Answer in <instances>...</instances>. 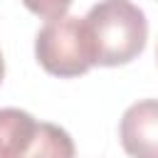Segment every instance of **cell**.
Returning <instances> with one entry per match:
<instances>
[{
    "label": "cell",
    "mask_w": 158,
    "mask_h": 158,
    "mask_svg": "<svg viewBox=\"0 0 158 158\" xmlns=\"http://www.w3.org/2000/svg\"><path fill=\"white\" fill-rule=\"evenodd\" d=\"M35 57L40 67L59 79H74L94 67L89 35L84 17L59 15L47 20V25L35 37Z\"/></svg>",
    "instance_id": "7a4b0ae2"
},
{
    "label": "cell",
    "mask_w": 158,
    "mask_h": 158,
    "mask_svg": "<svg viewBox=\"0 0 158 158\" xmlns=\"http://www.w3.org/2000/svg\"><path fill=\"white\" fill-rule=\"evenodd\" d=\"M84 27L94 64L99 67H121L133 62L148 40L146 15L131 0L96 2L84 17Z\"/></svg>",
    "instance_id": "6da1fadb"
},
{
    "label": "cell",
    "mask_w": 158,
    "mask_h": 158,
    "mask_svg": "<svg viewBox=\"0 0 158 158\" xmlns=\"http://www.w3.org/2000/svg\"><path fill=\"white\" fill-rule=\"evenodd\" d=\"M22 5L37 15V17H44V20H52V17H59L69 10L72 0H22Z\"/></svg>",
    "instance_id": "8992f818"
},
{
    "label": "cell",
    "mask_w": 158,
    "mask_h": 158,
    "mask_svg": "<svg viewBox=\"0 0 158 158\" xmlns=\"http://www.w3.org/2000/svg\"><path fill=\"white\" fill-rule=\"evenodd\" d=\"M118 138L128 158H158V99L131 104L121 116Z\"/></svg>",
    "instance_id": "3957f363"
},
{
    "label": "cell",
    "mask_w": 158,
    "mask_h": 158,
    "mask_svg": "<svg viewBox=\"0 0 158 158\" xmlns=\"http://www.w3.org/2000/svg\"><path fill=\"white\" fill-rule=\"evenodd\" d=\"M37 121L22 109H0V158H22Z\"/></svg>",
    "instance_id": "277c9868"
},
{
    "label": "cell",
    "mask_w": 158,
    "mask_h": 158,
    "mask_svg": "<svg viewBox=\"0 0 158 158\" xmlns=\"http://www.w3.org/2000/svg\"><path fill=\"white\" fill-rule=\"evenodd\" d=\"M2 74H5V64H2V54H0V81H2Z\"/></svg>",
    "instance_id": "52a82bcc"
},
{
    "label": "cell",
    "mask_w": 158,
    "mask_h": 158,
    "mask_svg": "<svg viewBox=\"0 0 158 158\" xmlns=\"http://www.w3.org/2000/svg\"><path fill=\"white\" fill-rule=\"evenodd\" d=\"M156 57H158V52H156Z\"/></svg>",
    "instance_id": "ba28073f"
},
{
    "label": "cell",
    "mask_w": 158,
    "mask_h": 158,
    "mask_svg": "<svg viewBox=\"0 0 158 158\" xmlns=\"http://www.w3.org/2000/svg\"><path fill=\"white\" fill-rule=\"evenodd\" d=\"M74 156L77 151H74L72 136L62 126L47 123V121L37 123L35 136L22 153V158H74Z\"/></svg>",
    "instance_id": "5b68a950"
}]
</instances>
